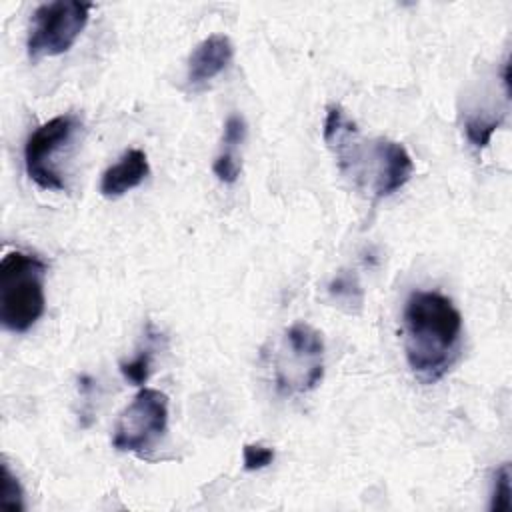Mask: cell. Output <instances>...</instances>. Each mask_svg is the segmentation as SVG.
Here are the masks:
<instances>
[{"label": "cell", "mask_w": 512, "mask_h": 512, "mask_svg": "<svg viewBox=\"0 0 512 512\" xmlns=\"http://www.w3.org/2000/svg\"><path fill=\"white\" fill-rule=\"evenodd\" d=\"M404 356L412 374L434 384L454 366L462 348V314L436 290H414L402 312Z\"/></svg>", "instance_id": "cell-1"}, {"label": "cell", "mask_w": 512, "mask_h": 512, "mask_svg": "<svg viewBox=\"0 0 512 512\" xmlns=\"http://www.w3.org/2000/svg\"><path fill=\"white\" fill-rule=\"evenodd\" d=\"M322 136L334 152L338 168L356 186H368L376 200L400 190L414 174L412 156L400 142L388 138L360 140L356 124L336 104L326 110Z\"/></svg>", "instance_id": "cell-2"}, {"label": "cell", "mask_w": 512, "mask_h": 512, "mask_svg": "<svg viewBox=\"0 0 512 512\" xmlns=\"http://www.w3.org/2000/svg\"><path fill=\"white\" fill-rule=\"evenodd\" d=\"M48 264L30 252H6L0 262V322L8 332H28L46 310Z\"/></svg>", "instance_id": "cell-3"}, {"label": "cell", "mask_w": 512, "mask_h": 512, "mask_svg": "<svg viewBox=\"0 0 512 512\" xmlns=\"http://www.w3.org/2000/svg\"><path fill=\"white\" fill-rule=\"evenodd\" d=\"M274 386L282 394L314 390L324 376L322 334L306 322H294L282 334L272 358Z\"/></svg>", "instance_id": "cell-4"}, {"label": "cell", "mask_w": 512, "mask_h": 512, "mask_svg": "<svg viewBox=\"0 0 512 512\" xmlns=\"http://www.w3.org/2000/svg\"><path fill=\"white\" fill-rule=\"evenodd\" d=\"M92 2L54 0L36 6L30 18L26 52L30 60L60 56L68 52L90 20Z\"/></svg>", "instance_id": "cell-5"}, {"label": "cell", "mask_w": 512, "mask_h": 512, "mask_svg": "<svg viewBox=\"0 0 512 512\" xmlns=\"http://www.w3.org/2000/svg\"><path fill=\"white\" fill-rule=\"evenodd\" d=\"M82 130L80 116L66 112L40 124L24 144V168L28 178L42 190H64L66 180L58 158Z\"/></svg>", "instance_id": "cell-6"}, {"label": "cell", "mask_w": 512, "mask_h": 512, "mask_svg": "<svg viewBox=\"0 0 512 512\" xmlns=\"http://www.w3.org/2000/svg\"><path fill=\"white\" fill-rule=\"evenodd\" d=\"M166 428L168 396L156 388H140L116 420L112 446L144 458L162 440Z\"/></svg>", "instance_id": "cell-7"}, {"label": "cell", "mask_w": 512, "mask_h": 512, "mask_svg": "<svg viewBox=\"0 0 512 512\" xmlns=\"http://www.w3.org/2000/svg\"><path fill=\"white\" fill-rule=\"evenodd\" d=\"M234 58L232 40L226 34H210L188 56L186 84L192 90L204 88L210 80L220 76Z\"/></svg>", "instance_id": "cell-8"}, {"label": "cell", "mask_w": 512, "mask_h": 512, "mask_svg": "<svg viewBox=\"0 0 512 512\" xmlns=\"http://www.w3.org/2000/svg\"><path fill=\"white\" fill-rule=\"evenodd\" d=\"M150 174L148 156L140 148H128L112 166L102 172L100 192L106 198H120L140 186Z\"/></svg>", "instance_id": "cell-9"}, {"label": "cell", "mask_w": 512, "mask_h": 512, "mask_svg": "<svg viewBox=\"0 0 512 512\" xmlns=\"http://www.w3.org/2000/svg\"><path fill=\"white\" fill-rule=\"evenodd\" d=\"M328 294L344 312L356 314L364 304V290L358 276L350 270H340L328 284Z\"/></svg>", "instance_id": "cell-10"}, {"label": "cell", "mask_w": 512, "mask_h": 512, "mask_svg": "<svg viewBox=\"0 0 512 512\" xmlns=\"http://www.w3.org/2000/svg\"><path fill=\"white\" fill-rule=\"evenodd\" d=\"M504 120V112H486V110H474L468 112L464 118V132L472 146L486 148L494 136V132L500 128Z\"/></svg>", "instance_id": "cell-11"}, {"label": "cell", "mask_w": 512, "mask_h": 512, "mask_svg": "<svg viewBox=\"0 0 512 512\" xmlns=\"http://www.w3.org/2000/svg\"><path fill=\"white\" fill-rule=\"evenodd\" d=\"M510 464L504 462L496 468L492 480V496H490V510L492 512H508L512 506V486H510Z\"/></svg>", "instance_id": "cell-12"}, {"label": "cell", "mask_w": 512, "mask_h": 512, "mask_svg": "<svg viewBox=\"0 0 512 512\" xmlns=\"http://www.w3.org/2000/svg\"><path fill=\"white\" fill-rule=\"evenodd\" d=\"M152 354H154V346L148 344L144 350H140L136 354V358L128 360V362H122L120 364V372L122 376L136 384V386H144L148 376H150V366H152Z\"/></svg>", "instance_id": "cell-13"}, {"label": "cell", "mask_w": 512, "mask_h": 512, "mask_svg": "<svg viewBox=\"0 0 512 512\" xmlns=\"http://www.w3.org/2000/svg\"><path fill=\"white\" fill-rule=\"evenodd\" d=\"M0 506L6 510H24V492L22 486L16 478V474L10 470L8 462H2V498H0Z\"/></svg>", "instance_id": "cell-14"}, {"label": "cell", "mask_w": 512, "mask_h": 512, "mask_svg": "<svg viewBox=\"0 0 512 512\" xmlns=\"http://www.w3.org/2000/svg\"><path fill=\"white\" fill-rule=\"evenodd\" d=\"M246 138V120L240 114H230L222 130V152L224 156L238 158V148Z\"/></svg>", "instance_id": "cell-15"}, {"label": "cell", "mask_w": 512, "mask_h": 512, "mask_svg": "<svg viewBox=\"0 0 512 512\" xmlns=\"http://www.w3.org/2000/svg\"><path fill=\"white\" fill-rule=\"evenodd\" d=\"M274 460V450L264 444H244L242 448V464L244 470L256 472L262 468H268Z\"/></svg>", "instance_id": "cell-16"}, {"label": "cell", "mask_w": 512, "mask_h": 512, "mask_svg": "<svg viewBox=\"0 0 512 512\" xmlns=\"http://www.w3.org/2000/svg\"><path fill=\"white\" fill-rule=\"evenodd\" d=\"M212 172L214 176L224 182V184H234L240 176V162L238 158H230L224 154H218L214 164H212Z\"/></svg>", "instance_id": "cell-17"}]
</instances>
